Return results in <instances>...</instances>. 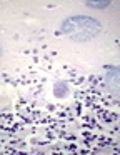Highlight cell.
<instances>
[{"instance_id": "1", "label": "cell", "mask_w": 120, "mask_h": 155, "mask_svg": "<svg viewBox=\"0 0 120 155\" xmlns=\"http://www.w3.org/2000/svg\"><path fill=\"white\" fill-rule=\"evenodd\" d=\"M62 34L73 42H90L102 32L98 20L87 15H73L62 22Z\"/></svg>"}, {"instance_id": "2", "label": "cell", "mask_w": 120, "mask_h": 155, "mask_svg": "<svg viewBox=\"0 0 120 155\" xmlns=\"http://www.w3.org/2000/svg\"><path fill=\"white\" fill-rule=\"evenodd\" d=\"M105 84H107L108 90H112L113 94H118V90H120V70H118V67H112V65H107L105 67Z\"/></svg>"}, {"instance_id": "3", "label": "cell", "mask_w": 120, "mask_h": 155, "mask_svg": "<svg viewBox=\"0 0 120 155\" xmlns=\"http://www.w3.org/2000/svg\"><path fill=\"white\" fill-rule=\"evenodd\" d=\"M53 94L58 98L67 97V95H68V85H67L65 82H57V84L53 85Z\"/></svg>"}, {"instance_id": "4", "label": "cell", "mask_w": 120, "mask_h": 155, "mask_svg": "<svg viewBox=\"0 0 120 155\" xmlns=\"http://www.w3.org/2000/svg\"><path fill=\"white\" fill-rule=\"evenodd\" d=\"M110 0H102V2H98V0H88V2H85V5L87 7H90V8H95V10H103V8H107V7H110Z\"/></svg>"}, {"instance_id": "5", "label": "cell", "mask_w": 120, "mask_h": 155, "mask_svg": "<svg viewBox=\"0 0 120 155\" xmlns=\"http://www.w3.org/2000/svg\"><path fill=\"white\" fill-rule=\"evenodd\" d=\"M0 54H2V48H0Z\"/></svg>"}]
</instances>
